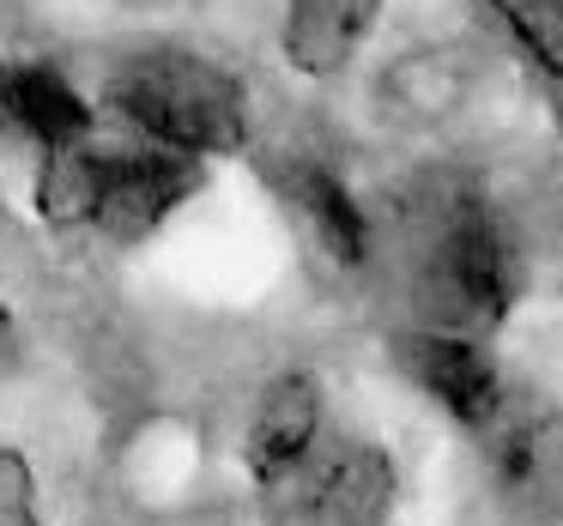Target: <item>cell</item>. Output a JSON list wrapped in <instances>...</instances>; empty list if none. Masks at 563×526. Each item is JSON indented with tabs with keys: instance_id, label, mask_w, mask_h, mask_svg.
Instances as JSON below:
<instances>
[{
	"instance_id": "6da1fadb",
	"label": "cell",
	"mask_w": 563,
	"mask_h": 526,
	"mask_svg": "<svg viewBox=\"0 0 563 526\" xmlns=\"http://www.w3.org/2000/svg\"><path fill=\"white\" fill-rule=\"evenodd\" d=\"M110 110L152 146L183 158H224L249 139V91L207 55H140L110 79Z\"/></svg>"
},
{
	"instance_id": "7a4b0ae2",
	"label": "cell",
	"mask_w": 563,
	"mask_h": 526,
	"mask_svg": "<svg viewBox=\"0 0 563 526\" xmlns=\"http://www.w3.org/2000/svg\"><path fill=\"white\" fill-rule=\"evenodd\" d=\"M521 243L503 224V212L478 194L449 200L424 255V291L442 309V321L449 327H497L521 303Z\"/></svg>"
},
{
	"instance_id": "3957f363",
	"label": "cell",
	"mask_w": 563,
	"mask_h": 526,
	"mask_svg": "<svg viewBox=\"0 0 563 526\" xmlns=\"http://www.w3.org/2000/svg\"><path fill=\"white\" fill-rule=\"evenodd\" d=\"M261 496H267V526H388L400 472H394V454L364 436L328 441V448L316 441Z\"/></svg>"
},
{
	"instance_id": "277c9868",
	"label": "cell",
	"mask_w": 563,
	"mask_h": 526,
	"mask_svg": "<svg viewBox=\"0 0 563 526\" xmlns=\"http://www.w3.org/2000/svg\"><path fill=\"white\" fill-rule=\"evenodd\" d=\"M200 188V164L183 152H79V224L110 243L152 236Z\"/></svg>"
},
{
	"instance_id": "5b68a950",
	"label": "cell",
	"mask_w": 563,
	"mask_h": 526,
	"mask_svg": "<svg viewBox=\"0 0 563 526\" xmlns=\"http://www.w3.org/2000/svg\"><path fill=\"white\" fill-rule=\"evenodd\" d=\"M490 490L509 514L533 526L563 521V405L551 400H503L485 424Z\"/></svg>"
},
{
	"instance_id": "8992f818",
	"label": "cell",
	"mask_w": 563,
	"mask_h": 526,
	"mask_svg": "<svg viewBox=\"0 0 563 526\" xmlns=\"http://www.w3.org/2000/svg\"><path fill=\"white\" fill-rule=\"evenodd\" d=\"M406 363H412L418 388H424L430 400L466 429H485L490 417H497V405L509 400L503 369L490 363V351L478 339H466V333H454V327H437V333L406 339Z\"/></svg>"
},
{
	"instance_id": "52a82bcc",
	"label": "cell",
	"mask_w": 563,
	"mask_h": 526,
	"mask_svg": "<svg viewBox=\"0 0 563 526\" xmlns=\"http://www.w3.org/2000/svg\"><path fill=\"white\" fill-rule=\"evenodd\" d=\"M316 441H321V381L309 369H285L261 388L255 417H249V436H243L249 478L261 490L279 484Z\"/></svg>"
},
{
	"instance_id": "ba28073f",
	"label": "cell",
	"mask_w": 563,
	"mask_h": 526,
	"mask_svg": "<svg viewBox=\"0 0 563 526\" xmlns=\"http://www.w3.org/2000/svg\"><path fill=\"white\" fill-rule=\"evenodd\" d=\"M0 127L43 152L79 146L91 134V103L74 91V79L43 61H0Z\"/></svg>"
},
{
	"instance_id": "9c48e42d",
	"label": "cell",
	"mask_w": 563,
	"mask_h": 526,
	"mask_svg": "<svg viewBox=\"0 0 563 526\" xmlns=\"http://www.w3.org/2000/svg\"><path fill=\"white\" fill-rule=\"evenodd\" d=\"M382 0H285L279 49L303 79H333L352 67L364 37L376 31Z\"/></svg>"
},
{
	"instance_id": "30bf717a",
	"label": "cell",
	"mask_w": 563,
	"mask_h": 526,
	"mask_svg": "<svg viewBox=\"0 0 563 526\" xmlns=\"http://www.w3.org/2000/svg\"><path fill=\"white\" fill-rule=\"evenodd\" d=\"M291 194H297V206H303V219L316 224V236L328 243V255L345 260V267H364L369 260V219L352 200V188L333 170H321V164H303V170L291 176Z\"/></svg>"
},
{
	"instance_id": "8fae6325",
	"label": "cell",
	"mask_w": 563,
	"mask_h": 526,
	"mask_svg": "<svg viewBox=\"0 0 563 526\" xmlns=\"http://www.w3.org/2000/svg\"><path fill=\"white\" fill-rule=\"evenodd\" d=\"M490 13L539 74L563 79V0H490Z\"/></svg>"
},
{
	"instance_id": "7c38bea8",
	"label": "cell",
	"mask_w": 563,
	"mask_h": 526,
	"mask_svg": "<svg viewBox=\"0 0 563 526\" xmlns=\"http://www.w3.org/2000/svg\"><path fill=\"white\" fill-rule=\"evenodd\" d=\"M0 526H43L37 521V484H31V466L19 460L7 441H0Z\"/></svg>"
},
{
	"instance_id": "4fadbf2b",
	"label": "cell",
	"mask_w": 563,
	"mask_h": 526,
	"mask_svg": "<svg viewBox=\"0 0 563 526\" xmlns=\"http://www.w3.org/2000/svg\"><path fill=\"white\" fill-rule=\"evenodd\" d=\"M7 339H13V327H7V309H0V357H7Z\"/></svg>"
}]
</instances>
